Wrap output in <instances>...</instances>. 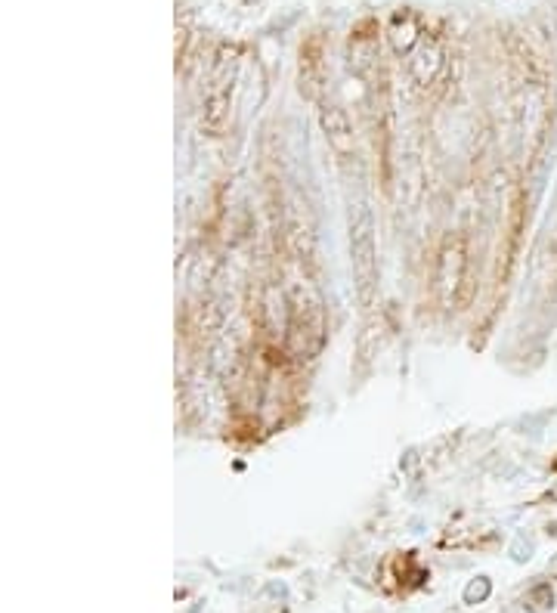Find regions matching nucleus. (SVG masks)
Masks as SVG:
<instances>
[{"label": "nucleus", "instance_id": "obj_1", "mask_svg": "<svg viewBox=\"0 0 557 613\" xmlns=\"http://www.w3.org/2000/svg\"><path fill=\"white\" fill-rule=\"evenodd\" d=\"M350 257L359 298H372V288L378 282V245H375V217L366 202H356L350 208Z\"/></svg>", "mask_w": 557, "mask_h": 613}, {"label": "nucleus", "instance_id": "obj_2", "mask_svg": "<svg viewBox=\"0 0 557 613\" xmlns=\"http://www.w3.org/2000/svg\"><path fill=\"white\" fill-rule=\"evenodd\" d=\"M465 282H468V248L462 236H455L443 242L440 261H437V298L446 310H455L462 304Z\"/></svg>", "mask_w": 557, "mask_h": 613}, {"label": "nucleus", "instance_id": "obj_3", "mask_svg": "<svg viewBox=\"0 0 557 613\" xmlns=\"http://www.w3.org/2000/svg\"><path fill=\"white\" fill-rule=\"evenodd\" d=\"M239 50L236 47H223L220 56H217V66H214V75H211V84H208V93H205V118H208V127L217 131L226 118V109H229V93H233V81H236V66H239Z\"/></svg>", "mask_w": 557, "mask_h": 613}, {"label": "nucleus", "instance_id": "obj_4", "mask_svg": "<svg viewBox=\"0 0 557 613\" xmlns=\"http://www.w3.org/2000/svg\"><path fill=\"white\" fill-rule=\"evenodd\" d=\"M446 66V53L437 41H421V47L409 59V75L418 87H431Z\"/></svg>", "mask_w": 557, "mask_h": 613}, {"label": "nucleus", "instance_id": "obj_5", "mask_svg": "<svg viewBox=\"0 0 557 613\" xmlns=\"http://www.w3.org/2000/svg\"><path fill=\"white\" fill-rule=\"evenodd\" d=\"M322 127H325V137H329V146L338 155H350L353 152V127L344 109L338 106H325L322 109Z\"/></svg>", "mask_w": 557, "mask_h": 613}, {"label": "nucleus", "instance_id": "obj_6", "mask_svg": "<svg viewBox=\"0 0 557 613\" xmlns=\"http://www.w3.org/2000/svg\"><path fill=\"white\" fill-rule=\"evenodd\" d=\"M421 41V35H418V22L412 19V16H400L397 22H393V28H390V44H393V50L397 53H412V47Z\"/></svg>", "mask_w": 557, "mask_h": 613}, {"label": "nucleus", "instance_id": "obj_7", "mask_svg": "<svg viewBox=\"0 0 557 613\" xmlns=\"http://www.w3.org/2000/svg\"><path fill=\"white\" fill-rule=\"evenodd\" d=\"M548 570H551V576H557V558L551 561V567H548Z\"/></svg>", "mask_w": 557, "mask_h": 613}]
</instances>
